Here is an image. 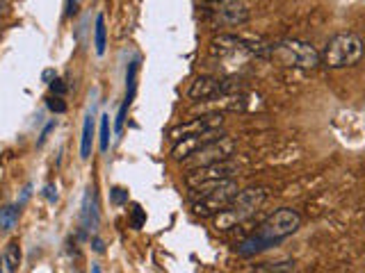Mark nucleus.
Masks as SVG:
<instances>
[{"instance_id": "a211bd4d", "label": "nucleus", "mask_w": 365, "mask_h": 273, "mask_svg": "<svg viewBox=\"0 0 365 273\" xmlns=\"http://www.w3.org/2000/svg\"><path fill=\"white\" fill-rule=\"evenodd\" d=\"M16 221H19V205H10V208L0 210V230H14Z\"/></svg>"}, {"instance_id": "5701e85b", "label": "nucleus", "mask_w": 365, "mask_h": 273, "mask_svg": "<svg viewBox=\"0 0 365 273\" xmlns=\"http://www.w3.org/2000/svg\"><path fill=\"white\" fill-rule=\"evenodd\" d=\"M144 210L139 208V205H135L132 208V228H142V223H144Z\"/></svg>"}, {"instance_id": "f3484780", "label": "nucleus", "mask_w": 365, "mask_h": 273, "mask_svg": "<svg viewBox=\"0 0 365 273\" xmlns=\"http://www.w3.org/2000/svg\"><path fill=\"white\" fill-rule=\"evenodd\" d=\"M137 69H139V62L132 60L128 64V73H126V98L123 101L132 103V98H135V89H137Z\"/></svg>"}, {"instance_id": "6ab92c4d", "label": "nucleus", "mask_w": 365, "mask_h": 273, "mask_svg": "<svg viewBox=\"0 0 365 273\" xmlns=\"http://www.w3.org/2000/svg\"><path fill=\"white\" fill-rule=\"evenodd\" d=\"M98 146H101V153L110 151V114H103V117H101V132H98Z\"/></svg>"}, {"instance_id": "aec40b11", "label": "nucleus", "mask_w": 365, "mask_h": 273, "mask_svg": "<svg viewBox=\"0 0 365 273\" xmlns=\"http://www.w3.org/2000/svg\"><path fill=\"white\" fill-rule=\"evenodd\" d=\"M128 107H130V103H128V101H123L121 107H119V112H117V121H114V132H117V135H121V132H123V126H126Z\"/></svg>"}, {"instance_id": "cd10ccee", "label": "nucleus", "mask_w": 365, "mask_h": 273, "mask_svg": "<svg viewBox=\"0 0 365 273\" xmlns=\"http://www.w3.org/2000/svg\"><path fill=\"white\" fill-rule=\"evenodd\" d=\"M94 251H96V253H103V251H105L101 239H94Z\"/></svg>"}, {"instance_id": "39448f33", "label": "nucleus", "mask_w": 365, "mask_h": 273, "mask_svg": "<svg viewBox=\"0 0 365 273\" xmlns=\"http://www.w3.org/2000/svg\"><path fill=\"white\" fill-rule=\"evenodd\" d=\"M270 55L284 66H293V69H315L320 66V53L315 51L311 44H304V41L297 39H286L279 41V44L270 46Z\"/></svg>"}, {"instance_id": "ddd939ff", "label": "nucleus", "mask_w": 365, "mask_h": 273, "mask_svg": "<svg viewBox=\"0 0 365 273\" xmlns=\"http://www.w3.org/2000/svg\"><path fill=\"white\" fill-rule=\"evenodd\" d=\"M91 144H94V117L87 114L85 126H82V137H80V157H82V160H89Z\"/></svg>"}, {"instance_id": "7ed1b4c3", "label": "nucleus", "mask_w": 365, "mask_h": 273, "mask_svg": "<svg viewBox=\"0 0 365 273\" xmlns=\"http://www.w3.org/2000/svg\"><path fill=\"white\" fill-rule=\"evenodd\" d=\"M265 201H267V192L261 187H249L244 192H238V196L226 205V210H222L217 217H215V228L228 230L240 226V223H244L249 217H254V214L263 208Z\"/></svg>"}, {"instance_id": "7c9ffc66", "label": "nucleus", "mask_w": 365, "mask_h": 273, "mask_svg": "<svg viewBox=\"0 0 365 273\" xmlns=\"http://www.w3.org/2000/svg\"><path fill=\"white\" fill-rule=\"evenodd\" d=\"M210 3H228V0H210Z\"/></svg>"}, {"instance_id": "423d86ee", "label": "nucleus", "mask_w": 365, "mask_h": 273, "mask_svg": "<svg viewBox=\"0 0 365 273\" xmlns=\"http://www.w3.org/2000/svg\"><path fill=\"white\" fill-rule=\"evenodd\" d=\"M238 173V164L231 160L226 162H217V164H208V167H196L185 176V185L192 189V192H201L205 187L219 185L224 180H231Z\"/></svg>"}, {"instance_id": "412c9836", "label": "nucleus", "mask_w": 365, "mask_h": 273, "mask_svg": "<svg viewBox=\"0 0 365 273\" xmlns=\"http://www.w3.org/2000/svg\"><path fill=\"white\" fill-rule=\"evenodd\" d=\"M46 105H48V110L55 112V114H64L66 112V103L62 101V96H51L46 101Z\"/></svg>"}, {"instance_id": "9d476101", "label": "nucleus", "mask_w": 365, "mask_h": 273, "mask_svg": "<svg viewBox=\"0 0 365 273\" xmlns=\"http://www.w3.org/2000/svg\"><path fill=\"white\" fill-rule=\"evenodd\" d=\"M222 114H205V117L201 119H192L187 123H180V126L171 128L169 137L173 139V142H178V139L187 137V135H199V132H208V130H219L222 128Z\"/></svg>"}, {"instance_id": "6e6552de", "label": "nucleus", "mask_w": 365, "mask_h": 273, "mask_svg": "<svg viewBox=\"0 0 365 273\" xmlns=\"http://www.w3.org/2000/svg\"><path fill=\"white\" fill-rule=\"evenodd\" d=\"M210 19L217 23V26L235 28V26H244V23L251 19V12H249V7L242 0H228V3H219V7L212 12Z\"/></svg>"}, {"instance_id": "1a4fd4ad", "label": "nucleus", "mask_w": 365, "mask_h": 273, "mask_svg": "<svg viewBox=\"0 0 365 273\" xmlns=\"http://www.w3.org/2000/svg\"><path fill=\"white\" fill-rule=\"evenodd\" d=\"M224 137L219 130H208V132H199V135H187L182 137L176 142V146H173L171 151V157L176 162H185L189 155H194L196 151H201L203 146H208L210 142H215V139Z\"/></svg>"}, {"instance_id": "c85d7f7f", "label": "nucleus", "mask_w": 365, "mask_h": 273, "mask_svg": "<svg viewBox=\"0 0 365 273\" xmlns=\"http://www.w3.org/2000/svg\"><path fill=\"white\" fill-rule=\"evenodd\" d=\"M44 80L48 82V85H51V82L55 80V73H53V71H46V73H44Z\"/></svg>"}, {"instance_id": "c756f323", "label": "nucleus", "mask_w": 365, "mask_h": 273, "mask_svg": "<svg viewBox=\"0 0 365 273\" xmlns=\"http://www.w3.org/2000/svg\"><path fill=\"white\" fill-rule=\"evenodd\" d=\"M91 273H101V267H91Z\"/></svg>"}, {"instance_id": "f03ea898", "label": "nucleus", "mask_w": 365, "mask_h": 273, "mask_svg": "<svg viewBox=\"0 0 365 273\" xmlns=\"http://www.w3.org/2000/svg\"><path fill=\"white\" fill-rule=\"evenodd\" d=\"M365 55V41L354 35V32H338L336 37L329 39L325 51L320 55V64L327 69H347L363 60Z\"/></svg>"}, {"instance_id": "f257e3e1", "label": "nucleus", "mask_w": 365, "mask_h": 273, "mask_svg": "<svg viewBox=\"0 0 365 273\" xmlns=\"http://www.w3.org/2000/svg\"><path fill=\"white\" fill-rule=\"evenodd\" d=\"M302 228V217L300 212H295L293 208H284V210H277L261 226V230L256 233L251 239H247V242L238 248L240 255H254L258 251H265V248L274 246L281 239H286L290 235H295L297 230Z\"/></svg>"}, {"instance_id": "393cba45", "label": "nucleus", "mask_w": 365, "mask_h": 273, "mask_svg": "<svg viewBox=\"0 0 365 273\" xmlns=\"http://www.w3.org/2000/svg\"><path fill=\"white\" fill-rule=\"evenodd\" d=\"M44 196L48 198V203H55V201H57V187H55V185H46Z\"/></svg>"}, {"instance_id": "2eb2a0df", "label": "nucleus", "mask_w": 365, "mask_h": 273, "mask_svg": "<svg viewBox=\"0 0 365 273\" xmlns=\"http://www.w3.org/2000/svg\"><path fill=\"white\" fill-rule=\"evenodd\" d=\"M94 46H96V53H98V55H103V53H105V46H107V28H105V16H103V14H98V16H96Z\"/></svg>"}, {"instance_id": "20e7f679", "label": "nucleus", "mask_w": 365, "mask_h": 273, "mask_svg": "<svg viewBox=\"0 0 365 273\" xmlns=\"http://www.w3.org/2000/svg\"><path fill=\"white\" fill-rule=\"evenodd\" d=\"M238 192H240V187L233 178L224 180V182H219V185L205 187L194 198L192 210H194L196 217H217L222 210H226V205L238 196Z\"/></svg>"}, {"instance_id": "b1692460", "label": "nucleus", "mask_w": 365, "mask_h": 273, "mask_svg": "<svg viewBox=\"0 0 365 273\" xmlns=\"http://www.w3.org/2000/svg\"><path fill=\"white\" fill-rule=\"evenodd\" d=\"M51 91H53L55 96H64V94H66V85H64L62 80H57V78H55V80L51 82Z\"/></svg>"}, {"instance_id": "0eeeda50", "label": "nucleus", "mask_w": 365, "mask_h": 273, "mask_svg": "<svg viewBox=\"0 0 365 273\" xmlns=\"http://www.w3.org/2000/svg\"><path fill=\"white\" fill-rule=\"evenodd\" d=\"M235 153V142L231 137H219L210 142L208 146H203L201 151H196L194 155H189L185 164L189 169H196V167H208V164H217V162H226L231 160Z\"/></svg>"}, {"instance_id": "dca6fc26", "label": "nucleus", "mask_w": 365, "mask_h": 273, "mask_svg": "<svg viewBox=\"0 0 365 273\" xmlns=\"http://www.w3.org/2000/svg\"><path fill=\"white\" fill-rule=\"evenodd\" d=\"M247 273H295V262H279V264H258V267L247 269Z\"/></svg>"}, {"instance_id": "4be33fe9", "label": "nucleus", "mask_w": 365, "mask_h": 273, "mask_svg": "<svg viewBox=\"0 0 365 273\" xmlns=\"http://www.w3.org/2000/svg\"><path fill=\"white\" fill-rule=\"evenodd\" d=\"M126 201H128V192H126V189L114 187L112 189V203L114 205H121V203H126Z\"/></svg>"}, {"instance_id": "bb28decb", "label": "nucleus", "mask_w": 365, "mask_h": 273, "mask_svg": "<svg viewBox=\"0 0 365 273\" xmlns=\"http://www.w3.org/2000/svg\"><path fill=\"white\" fill-rule=\"evenodd\" d=\"M55 128V121L53 123H48V126L44 128V132H41V139H39V144H44L46 142V137H48V132H51Z\"/></svg>"}, {"instance_id": "f8f14e48", "label": "nucleus", "mask_w": 365, "mask_h": 273, "mask_svg": "<svg viewBox=\"0 0 365 273\" xmlns=\"http://www.w3.org/2000/svg\"><path fill=\"white\" fill-rule=\"evenodd\" d=\"M96 226H98V205H96L94 187H89L85 194V201H82V228L96 230Z\"/></svg>"}, {"instance_id": "9b49d317", "label": "nucleus", "mask_w": 365, "mask_h": 273, "mask_svg": "<svg viewBox=\"0 0 365 273\" xmlns=\"http://www.w3.org/2000/svg\"><path fill=\"white\" fill-rule=\"evenodd\" d=\"M226 91H228V87L224 85L222 80L201 76L192 82V87H189V98H192V101H210V98L224 96Z\"/></svg>"}, {"instance_id": "a878e982", "label": "nucleus", "mask_w": 365, "mask_h": 273, "mask_svg": "<svg viewBox=\"0 0 365 273\" xmlns=\"http://www.w3.org/2000/svg\"><path fill=\"white\" fill-rule=\"evenodd\" d=\"M80 7V0H66V16H73L78 12Z\"/></svg>"}, {"instance_id": "2f4dec72", "label": "nucleus", "mask_w": 365, "mask_h": 273, "mask_svg": "<svg viewBox=\"0 0 365 273\" xmlns=\"http://www.w3.org/2000/svg\"><path fill=\"white\" fill-rule=\"evenodd\" d=\"M0 14H3V7H0Z\"/></svg>"}, {"instance_id": "4468645a", "label": "nucleus", "mask_w": 365, "mask_h": 273, "mask_svg": "<svg viewBox=\"0 0 365 273\" xmlns=\"http://www.w3.org/2000/svg\"><path fill=\"white\" fill-rule=\"evenodd\" d=\"M3 264H5V271L7 273H16L21 267V248L16 242H10L3 253Z\"/></svg>"}]
</instances>
